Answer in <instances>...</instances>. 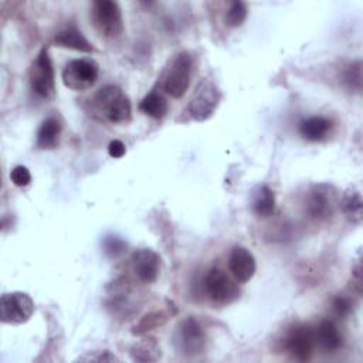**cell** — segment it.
Returning a JSON list of instances; mask_svg holds the SVG:
<instances>
[{
  "instance_id": "6da1fadb",
  "label": "cell",
  "mask_w": 363,
  "mask_h": 363,
  "mask_svg": "<svg viewBox=\"0 0 363 363\" xmlns=\"http://www.w3.org/2000/svg\"><path fill=\"white\" fill-rule=\"evenodd\" d=\"M96 113L111 123H126L132 116V106L128 95L116 85L101 88L92 98Z\"/></svg>"
},
{
  "instance_id": "7a4b0ae2",
  "label": "cell",
  "mask_w": 363,
  "mask_h": 363,
  "mask_svg": "<svg viewBox=\"0 0 363 363\" xmlns=\"http://www.w3.org/2000/svg\"><path fill=\"white\" fill-rule=\"evenodd\" d=\"M191 68L193 60L189 52L182 51L174 55L163 81V89L167 95H170L174 99L183 98L186 95L190 86Z\"/></svg>"
},
{
  "instance_id": "3957f363",
  "label": "cell",
  "mask_w": 363,
  "mask_h": 363,
  "mask_svg": "<svg viewBox=\"0 0 363 363\" xmlns=\"http://www.w3.org/2000/svg\"><path fill=\"white\" fill-rule=\"evenodd\" d=\"M91 17L96 31L106 38H116L123 33L122 11L116 1H112V0L94 1Z\"/></svg>"
},
{
  "instance_id": "277c9868",
  "label": "cell",
  "mask_w": 363,
  "mask_h": 363,
  "mask_svg": "<svg viewBox=\"0 0 363 363\" xmlns=\"http://www.w3.org/2000/svg\"><path fill=\"white\" fill-rule=\"evenodd\" d=\"M30 85L33 91L43 99L55 96V77L52 62L47 48H43L33 61L28 71Z\"/></svg>"
},
{
  "instance_id": "5b68a950",
  "label": "cell",
  "mask_w": 363,
  "mask_h": 363,
  "mask_svg": "<svg viewBox=\"0 0 363 363\" xmlns=\"http://www.w3.org/2000/svg\"><path fill=\"white\" fill-rule=\"evenodd\" d=\"M99 65L92 58L69 61L62 69V82L72 91L89 89L98 79Z\"/></svg>"
},
{
  "instance_id": "8992f818",
  "label": "cell",
  "mask_w": 363,
  "mask_h": 363,
  "mask_svg": "<svg viewBox=\"0 0 363 363\" xmlns=\"http://www.w3.org/2000/svg\"><path fill=\"white\" fill-rule=\"evenodd\" d=\"M220 98L221 94L216 84L210 79H201L187 106L190 116L197 122L207 121L216 112Z\"/></svg>"
},
{
  "instance_id": "52a82bcc",
  "label": "cell",
  "mask_w": 363,
  "mask_h": 363,
  "mask_svg": "<svg viewBox=\"0 0 363 363\" xmlns=\"http://www.w3.org/2000/svg\"><path fill=\"white\" fill-rule=\"evenodd\" d=\"M34 313V302L26 292H10L1 295L0 319L3 323L20 325Z\"/></svg>"
},
{
  "instance_id": "ba28073f",
  "label": "cell",
  "mask_w": 363,
  "mask_h": 363,
  "mask_svg": "<svg viewBox=\"0 0 363 363\" xmlns=\"http://www.w3.org/2000/svg\"><path fill=\"white\" fill-rule=\"evenodd\" d=\"M337 203L335 189L329 184L320 183L309 189L305 199V208L312 218L326 220L333 214Z\"/></svg>"
},
{
  "instance_id": "9c48e42d",
  "label": "cell",
  "mask_w": 363,
  "mask_h": 363,
  "mask_svg": "<svg viewBox=\"0 0 363 363\" xmlns=\"http://www.w3.org/2000/svg\"><path fill=\"white\" fill-rule=\"evenodd\" d=\"M284 345L294 359L308 360L312 356L316 345L315 329H312L309 325H295L286 332Z\"/></svg>"
},
{
  "instance_id": "30bf717a",
  "label": "cell",
  "mask_w": 363,
  "mask_h": 363,
  "mask_svg": "<svg viewBox=\"0 0 363 363\" xmlns=\"http://www.w3.org/2000/svg\"><path fill=\"white\" fill-rule=\"evenodd\" d=\"M204 288L208 296L217 303H231L240 296L235 282L220 268H211L204 278Z\"/></svg>"
},
{
  "instance_id": "8fae6325",
  "label": "cell",
  "mask_w": 363,
  "mask_h": 363,
  "mask_svg": "<svg viewBox=\"0 0 363 363\" xmlns=\"http://www.w3.org/2000/svg\"><path fill=\"white\" fill-rule=\"evenodd\" d=\"M206 342L204 329L200 322L191 316L180 322L176 335V343L179 350L187 356H194L203 352Z\"/></svg>"
},
{
  "instance_id": "7c38bea8",
  "label": "cell",
  "mask_w": 363,
  "mask_h": 363,
  "mask_svg": "<svg viewBox=\"0 0 363 363\" xmlns=\"http://www.w3.org/2000/svg\"><path fill=\"white\" fill-rule=\"evenodd\" d=\"M132 271L135 277L143 284H153L159 274L162 261L157 252L150 248H139L132 254L130 258Z\"/></svg>"
},
{
  "instance_id": "4fadbf2b",
  "label": "cell",
  "mask_w": 363,
  "mask_h": 363,
  "mask_svg": "<svg viewBox=\"0 0 363 363\" xmlns=\"http://www.w3.org/2000/svg\"><path fill=\"white\" fill-rule=\"evenodd\" d=\"M228 268L238 282H248L257 269L255 258L252 252L245 247L235 245L230 252Z\"/></svg>"
},
{
  "instance_id": "5bb4252c",
  "label": "cell",
  "mask_w": 363,
  "mask_h": 363,
  "mask_svg": "<svg viewBox=\"0 0 363 363\" xmlns=\"http://www.w3.org/2000/svg\"><path fill=\"white\" fill-rule=\"evenodd\" d=\"M54 43L61 48H69V50H75V51H81V52H92L94 51L92 44L75 27H68V28L60 31L55 35Z\"/></svg>"
},
{
  "instance_id": "9a60e30c",
  "label": "cell",
  "mask_w": 363,
  "mask_h": 363,
  "mask_svg": "<svg viewBox=\"0 0 363 363\" xmlns=\"http://www.w3.org/2000/svg\"><path fill=\"white\" fill-rule=\"evenodd\" d=\"M330 126H332V122L328 118L319 116V115L311 116V118L303 119L299 123V133L306 140L318 142V140H322L328 135Z\"/></svg>"
},
{
  "instance_id": "2e32d148",
  "label": "cell",
  "mask_w": 363,
  "mask_h": 363,
  "mask_svg": "<svg viewBox=\"0 0 363 363\" xmlns=\"http://www.w3.org/2000/svg\"><path fill=\"white\" fill-rule=\"evenodd\" d=\"M315 335L316 343H319L328 352L337 350L342 346V335L339 333L335 322L329 319H325L319 323V326L315 329Z\"/></svg>"
},
{
  "instance_id": "e0dca14e",
  "label": "cell",
  "mask_w": 363,
  "mask_h": 363,
  "mask_svg": "<svg viewBox=\"0 0 363 363\" xmlns=\"http://www.w3.org/2000/svg\"><path fill=\"white\" fill-rule=\"evenodd\" d=\"M61 123L57 118H47L37 130V146L40 149H54L58 145Z\"/></svg>"
},
{
  "instance_id": "ac0fdd59",
  "label": "cell",
  "mask_w": 363,
  "mask_h": 363,
  "mask_svg": "<svg viewBox=\"0 0 363 363\" xmlns=\"http://www.w3.org/2000/svg\"><path fill=\"white\" fill-rule=\"evenodd\" d=\"M252 211L255 213V216L262 218H267L274 214L275 194L268 186L262 184L255 190L252 196Z\"/></svg>"
},
{
  "instance_id": "d6986e66",
  "label": "cell",
  "mask_w": 363,
  "mask_h": 363,
  "mask_svg": "<svg viewBox=\"0 0 363 363\" xmlns=\"http://www.w3.org/2000/svg\"><path fill=\"white\" fill-rule=\"evenodd\" d=\"M340 207L349 221L360 223L363 200H362V194L357 189L352 187L345 191V194L342 196V200H340Z\"/></svg>"
},
{
  "instance_id": "ffe728a7",
  "label": "cell",
  "mask_w": 363,
  "mask_h": 363,
  "mask_svg": "<svg viewBox=\"0 0 363 363\" xmlns=\"http://www.w3.org/2000/svg\"><path fill=\"white\" fill-rule=\"evenodd\" d=\"M139 109L145 115H147L153 119H162L163 116H166V113L169 111V105H167L166 98L162 94L152 91L140 101Z\"/></svg>"
},
{
  "instance_id": "44dd1931",
  "label": "cell",
  "mask_w": 363,
  "mask_h": 363,
  "mask_svg": "<svg viewBox=\"0 0 363 363\" xmlns=\"http://www.w3.org/2000/svg\"><path fill=\"white\" fill-rule=\"evenodd\" d=\"M160 347L155 339H143L130 349V356L136 362H155L160 359Z\"/></svg>"
},
{
  "instance_id": "7402d4cb",
  "label": "cell",
  "mask_w": 363,
  "mask_h": 363,
  "mask_svg": "<svg viewBox=\"0 0 363 363\" xmlns=\"http://www.w3.org/2000/svg\"><path fill=\"white\" fill-rule=\"evenodd\" d=\"M247 6L242 1H234L225 13V24L228 27H240L247 18Z\"/></svg>"
},
{
  "instance_id": "603a6c76",
  "label": "cell",
  "mask_w": 363,
  "mask_h": 363,
  "mask_svg": "<svg viewBox=\"0 0 363 363\" xmlns=\"http://www.w3.org/2000/svg\"><path fill=\"white\" fill-rule=\"evenodd\" d=\"M166 319H167L166 313H163V312H152V313L146 315V316L133 328V333H136V335L145 333V332H147V330H150V329H153V328H156V326L163 325V323L166 322Z\"/></svg>"
},
{
  "instance_id": "cb8c5ba5",
  "label": "cell",
  "mask_w": 363,
  "mask_h": 363,
  "mask_svg": "<svg viewBox=\"0 0 363 363\" xmlns=\"http://www.w3.org/2000/svg\"><path fill=\"white\" fill-rule=\"evenodd\" d=\"M102 248L109 258H116L126 250V242L121 237L109 234L102 240Z\"/></svg>"
},
{
  "instance_id": "d4e9b609",
  "label": "cell",
  "mask_w": 363,
  "mask_h": 363,
  "mask_svg": "<svg viewBox=\"0 0 363 363\" xmlns=\"http://www.w3.org/2000/svg\"><path fill=\"white\" fill-rule=\"evenodd\" d=\"M343 82L352 89H360V85H362V65H360V61H356V62H352L346 69H345V74H343Z\"/></svg>"
},
{
  "instance_id": "484cf974",
  "label": "cell",
  "mask_w": 363,
  "mask_h": 363,
  "mask_svg": "<svg viewBox=\"0 0 363 363\" xmlns=\"http://www.w3.org/2000/svg\"><path fill=\"white\" fill-rule=\"evenodd\" d=\"M10 179L14 186L24 187V186L30 184V182H31V173L26 166L18 164L10 172Z\"/></svg>"
},
{
  "instance_id": "4316f807",
  "label": "cell",
  "mask_w": 363,
  "mask_h": 363,
  "mask_svg": "<svg viewBox=\"0 0 363 363\" xmlns=\"http://www.w3.org/2000/svg\"><path fill=\"white\" fill-rule=\"evenodd\" d=\"M332 306H333V311H335V313L337 316H346L350 312V309H352L350 301L347 298H345V296L335 298Z\"/></svg>"
},
{
  "instance_id": "83f0119b",
  "label": "cell",
  "mask_w": 363,
  "mask_h": 363,
  "mask_svg": "<svg viewBox=\"0 0 363 363\" xmlns=\"http://www.w3.org/2000/svg\"><path fill=\"white\" fill-rule=\"evenodd\" d=\"M108 153H109V156L113 157V159H121V157H123V155L126 153V147H125L123 142L115 139V140H112V142L108 145Z\"/></svg>"
},
{
  "instance_id": "f1b7e54d",
  "label": "cell",
  "mask_w": 363,
  "mask_h": 363,
  "mask_svg": "<svg viewBox=\"0 0 363 363\" xmlns=\"http://www.w3.org/2000/svg\"><path fill=\"white\" fill-rule=\"evenodd\" d=\"M79 360H86V362H119V359L112 354L111 352L105 350V352H99L96 356H84V357H79Z\"/></svg>"
}]
</instances>
